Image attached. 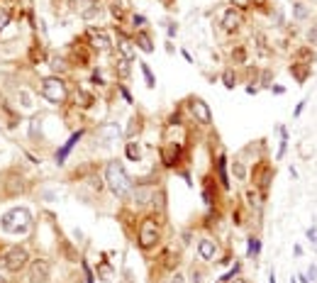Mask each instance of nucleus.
Returning a JSON list of instances; mask_svg holds the SVG:
<instances>
[{"instance_id": "obj_3", "label": "nucleus", "mask_w": 317, "mask_h": 283, "mask_svg": "<svg viewBox=\"0 0 317 283\" xmlns=\"http://www.w3.org/2000/svg\"><path fill=\"white\" fill-rule=\"evenodd\" d=\"M30 222H32V217H30V212L25 210V208H13L10 212H5L3 215V230L5 232H13V234H25L27 230H30Z\"/></svg>"}, {"instance_id": "obj_41", "label": "nucleus", "mask_w": 317, "mask_h": 283, "mask_svg": "<svg viewBox=\"0 0 317 283\" xmlns=\"http://www.w3.org/2000/svg\"><path fill=\"white\" fill-rule=\"evenodd\" d=\"M30 56H32V61H37V59H42L44 54H42V49H37V47H32V54H30Z\"/></svg>"}, {"instance_id": "obj_25", "label": "nucleus", "mask_w": 317, "mask_h": 283, "mask_svg": "<svg viewBox=\"0 0 317 283\" xmlns=\"http://www.w3.org/2000/svg\"><path fill=\"white\" fill-rule=\"evenodd\" d=\"M259 249H261V239H259V237H249V239H247V256H249V259H256V256H259Z\"/></svg>"}, {"instance_id": "obj_17", "label": "nucleus", "mask_w": 317, "mask_h": 283, "mask_svg": "<svg viewBox=\"0 0 317 283\" xmlns=\"http://www.w3.org/2000/svg\"><path fill=\"white\" fill-rule=\"evenodd\" d=\"M315 49L310 47V44H302V47H298L295 52H293V61H300V64H312L315 61Z\"/></svg>"}, {"instance_id": "obj_4", "label": "nucleus", "mask_w": 317, "mask_h": 283, "mask_svg": "<svg viewBox=\"0 0 317 283\" xmlns=\"http://www.w3.org/2000/svg\"><path fill=\"white\" fill-rule=\"evenodd\" d=\"M42 98L49 100L52 105H61L66 100V83L56 76H49L42 81Z\"/></svg>"}, {"instance_id": "obj_6", "label": "nucleus", "mask_w": 317, "mask_h": 283, "mask_svg": "<svg viewBox=\"0 0 317 283\" xmlns=\"http://www.w3.org/2000/svg\"><path fill=\"white\" fill-rule=\"evenodd\" d=\"M88 42H90V49L98 52V54H105V52L112 49V42H110V37H107L105 30H95V27H90V30H88Z\"/></svg>"}, {"instance_id": "obj_13", "label": "nucleus", "mask_w": 317, "mask_h": 283, "mask_svg": "<svg viewBox=\"0 0 317 283\" xmlns=\"http://www.w3.org/2000/svg\"><path fill=\"white\" fill-rule=\"evenodd\" d=\"M134 47H137L139 52H144V54H154V42H151V35H149L146 30H139V32L134 35Z\"/></svg>"}, {"instance_id": "obj_35", "label": "nucleus", "mask_w": 317, "mask_h": 283, "mask_svg": "<svg viewBox=\"0 0 317 283\" xmlns=\"http://www.w3.org/2000/svg\"><path fill=\"white\" fill-rule=\"evenodd\" d=\"M307 42H310V47H317V22L307 27Z\"/></svg>"}, {"instance_id": "obj_5", "label": "nucleus", "mask_w": 317, "mask_h": 283, "mask_svg": "<svg viewBox=\"0 0 317 283\" xmlns=\"http://www.w3.org/2000/svg\"><path fill=\"white\" fill-rule=\"evenodd\" d=\"M27 259H30V254H27V249H25V247H13V249L5 254L3 266H5L10 273H20V271L27 266Z\"/></svg>"}, {"instance_id": "obj_42", "label": "nucleus", "mask_w": 317, "mask_h": 283, "mask_svg": "<svg viewBox=\"0 0 317 283\" xmlns=\"http://www.w3.org/2000/svg\"><path fill=\"white\" fill-rule=\"evenodd\" d=\"M52 66H54V71H64V69H66V64H64L61 59H54V64H52Z\"/></svg>"}, {"instance_id": "obj_50", "label": "nucleus", "mask_w": 317, "mask_h": 283, "mask_svg": "<svg viewBox=\"0 0 317 283\" xmlns=\"http://www.w3.org/2000/svg\"><path fill=\"white\" fill-rule=\"evenodd\" d=\"M229 283H249V281H247V278H242V276H237V278H232Z\"/></svg>"}, {"instance_id": "obj_27", "label": "nucleus", "mask_w": 317, "mask_h": 283, "mask_svg": "<svg viewBox=\"0 0 317 283\" xmlns=\"http://www.w3.org/2000/svg\"><path fill=\"white\" fill-rule=\"evenodd\" d=\"M139 69H141V73H144V81H146V88H156V78H154V73H151V69H149V64H144V61H139Z\"/></svg>"}, {"instance_id": "obj_49", "label": "nucleus", "mask_w": 317, "mask_h": 283, "mask_svg": "<svg viewBox=\"0 0 317 283\" xmlns=\"http://www.w3.org/2000/svg\"><path fill=\"white\" fill-rule=\"evenodd\" d=\"M247 93H249V95H256L259 88H256V86H247Z\"/></svg>"}, {"instance_id": "obj_21", "label": "nucleus", "mask_w": 317, "mask_h": 283, "mask_svg": "<svg viewBox=\"0 0 317 283\" xmlns=\"http://www.w3.org/2000/svg\"><path fill=\"white\" fill-rule=\"evenodd\" d=\"M98 278H100V281H105V283H110V281L115 278V268L110 266V261H105V259H103V261L98 264Z\"/></svg>"}, {"instance_id": "obj_45", "label": "nucleus", "mask_w": 317, "mask_h": 283, "mask_svg": "<svg viewBox=\"0 0 317 283\" xmlns=\"http://www.w3.org/2000/svg\"><path fill=\"white\" fill-rule=\"evenodd\" d=\"M305 103H307V100H300V103H298V107H295V112H293V117H300V112L305 110Z\"/></svg>"}, {"instance_id": "obj_46", "label": "nucleus", "mask_w": 317, "mask_h": 283, "mask_svg": "<svg viewBox=\"0 0 317 283\" xmlns=\"http://www.w3.org/2000/svg\"><path fill=\"white\" fill-rule=\"evenodd\" d=\"M169 283H183V273H174Z\"/></svg>"}, {"instance_id": "obj_38", "label": "nucleus", "mask_w": 317, "mask_h": 283, "mask_svg": "<svg viewBox=\"0 0 317 283\" xmlns=\"http://www.w3.org/2000/svg\"><path fill=\"white\" fill-rule=\"evenodd\" d=\"M8 22H10V13H8V10H3V13H0V32H3V30L8 27Z\"/></svg>"}, {"instance_id": "obj_39", "label": "nucleus", "mask_w": 317, "mask_h": 283, "mask_svg": "<svg viewBox=\"0 0 317 283\" xmlns=\"http://www.w3.org/2000/svg\"><path fill=\"white\" fill-rule=\"evenodd\" d=\"M307 278H310L312 283H317V264H310V268H307Z\"/></svg>"}, {"instance_id": "obj_37", "label": "nucleus", "mask_w": 317, "mask_h": 283, "mask_svg": "<svg viewBox=\"0 0 317 283\" xmlns=\"http://www.w3.org/2000/svg\"><path fill=\"white\" fill-rule=\"evenodd\" d=\"M81 268H83V273H86V283H95V281H93V273H90L88 261H81Z\"/></svg>"}, {"instance_id": "obj_53", "label": "nucleus", "mask_w": 317, "mask_h": 283, "mask_svg": "<svg viewBox=\"0 0 317 283\" xmlns=\"http://www.w3.org/2000/svg\"><path fill=\"white\" fill-rule=\"evenodd\" d=\"M268 283H276V271H271V273H268Z\"/></svg>"}, {"instance_id": "obj_33", "label": "nucleus", "mask_w": 317, "mask_h": 283, "mask_svg": "<svg viewBox=\"0 0 317 283\" xmlns=\"http://www.w3.org/2000/svg\"><path fill=\"white\" fill-rule=\"evenodd\" d=\"M229 3H232V8L239 10V13H244V10L251 8V0H229Z\"/></svg>"}, {"instance_id": "obj_44", "label": "nucleus", "mask_w": 317, "mask_h": 283, "mask_svg": "<svg viewBox=\"0 0 317 283\" xmlns=\"http://www.w3.org/2000/svg\"><path fill=\"white\" fill-rule=\"evenodd\" d=\"M120 93H122V98H124L127 103H134V100H132V95H129V90H127L124 86H120Z\"/></svg>"}, {"instance_id": "obj_9", "label": "nucleus", "mask_w": 317, "mask_h": 283, "mask_svg": "<svg viewBox=\"0 0 317 283\" xmlns=\"http://www.w3.org/2000/svg\"><path fill=\"white\" fill-rule=\"evenodd\" d=\"M220 25H222V30H225V32H237V30L244 25V15H242L239 10L229 8V10H225V15H222Z\"/></svg>"}, {"instance_id": "obj_54", "label": "nucleus", "mask_w": 317, "mask_h": 283, "mask_svg": "<svg viewBox=\"0 0 317 283\" xmlns=\"http://www.w3.org/2000/svg\"><path fill=\"white\" fill-rule=\"evenodd\" d=\"M290 283H298V281H295V276H290Z\"/></svg>"}, {"instance_id": "obj_29", "label": "nucleus", "mask_w": 317, "mask_h": 283, "mask_svg": "<svg viewBox=\"0 0 317 283\" xmlns=\"http://www.w3.org/2000/svg\"><path fill=\"white\" fill-rule=\"evenodd\" d=\"M110 13H112V18L120 22V20H124V5L120 3V0H112L110 3Z\"/></svg>"}, {"instance_id": "obj_18", "label": "nucleus", "mask_w": 317, "mask_h": 283, "mask_svg": "<svg viewBox=\"0 0 317 283\" xmlns=\"http://www.w3.org/2000/svg\"><path fill=\"white\" fill-rule=\"evenodd\" d=\"M124 157L129 161H141V147H139V142L129 139L127 144H124Z\"/></svg>"}, {"instance_id": "obj_2", "label": "nucleus", "mask_w": 317, "mask_h": 283, "mask_svg": "<svg viewBox=\"0 0 317 283\" xmlns=\"http://www.w3.org/2000/svg\"><path fill=\"white\" fill-rule=\"evenodd\" d=\"M158 242H161V227H158V220L154 215L144 217L139 222V232H137V244L141 251H149L154 249Z\"/></svg>"}, {"instance_id": "obj_1", "label": "nucleus", "mask_w": 317, "mask_h": 283, "mask_svg": "<svg viewBox=\"0 0 317 283\" xmlns=\"http://www.w3.org/2000/svg\"><path fill=\"white\" fill-rule=\"evenodd\" d=\"M105 186L117 198H127L132 193V178H129V174L124 171V166L117 159L107 161V166H105Z\"/></svg>"}, {"instance_id": "obj_10", "label": "nucleus", "mask_w": 317, "mask_h": 283, "mask_svg": "<svg viewBox=\"0 0 317 283\" xmlns=\"http://www.w3.org/2000/svg\"><path fill=\"white\" fill-rule=\"evenodd\" d=\"M271 178H273V169H271L268 164H259V166L254 169V186H256L261 193H266Z\"/></svg>"}, {"instance_id": "obj_43", "label": "nucleus", "mask_w": 317, "mask_h": 283, "mask_svg": "<svg viewBox=\"0 0 317 283\" xmlns=\"http://www.w3.org/2000/svg\"><path fill=\"white\" fill-rule=\"evenodd\" d=\"M93 83H95V86H103V73H100V71H93Z\"/></svg>"}, {"instance_id": "obj_51", "label": "nucleus", "mask_w": 317, "mask_h": 283, "mask_svg": "<svg viewBox=\"0 0 317 283\" xmlns=\"http://www.w3.org/2000/svg\"><path fill=\"white\" fill-rule=\"evenodd\" d=\"M307 239H310V242L315 239V227H310V230H307Z\"/></svg>"}, {"instance_id": "obj_32", "label": "nucleus", "mask_w": 317, "mask_h": 283, "mask_svg": "<svg viewBox=\"0 0 317 283\" xmlns=\"http://www.w3.org/2000/svg\"><path fill=\"white\" fill-rule=\"evenodd\" d=\"M232 61H234V64H247V49H244V47L232 49Z\"/></svg>"}, {"instance_id": "obj_20", "label": "nucleus", "mask_w": 317, "mask_h": 283, "mask_svg": "<svg viewBox=\"0 0 317 283\" xmlns=\"http://www.w3.org/2000/svg\"><path fill=\"white\" fill-rule=\"evenodd\" d=\"M129 71H132V66H129V59H124V56H115V73L120 76V78H127L129 76Z\"/></svg>"}, {"instance_id": "obj_11", "label": "nucleus", "mask_w": 317, "mask_h": 283, "mask_svg": "<svg viewBox=\"0 0 317 283\" xmlns=\"http://www.w3.org/2000/svg\"><path fill=\"white\" fill-rule=\"evenodd\" d=\"M181 154H183L181 144H164L161 147V161H164V166H178Z\"/></svg>"}, {"instance_id": "obj_7", "label": "nucleus", "mask_w": 317, "mask_h": 283, "mask_svg": "<svg viewBox=\"0 0 317 283\" xmlns=\"http://www.w3.org/2000/svg\"><path fill=\"white\" fill-rule=\"evenodd\" d=\"M52 273V264L47 259H35L30 264V281L32 283H47Z\"/></svg>"}, {"instance_id": "obj_48", "label": "nucleus", "mask_w": 317, "mask_h": 283, "mask_svg": "<svg viewBox=\"0 0 317 283\" xmlns=\"http://www.w3.org/2000/svg\"><path fill=\"white\" fill-rule=\"evenodd\" d=\"M178 35V27L176 25H169V37H176Z\"/></svg>"}, {"instance_id": "obj_8", "label": "nucleus", "mask_w": 317, "mask_h": 283, "mask_svg": "<svg viewBox=\"0 0 317 283\" xmlns=\"http://www.w3.org/2000/svg\"><path fill=\"white\" fill-rule=\"evenodd\" d=\"M191 112H193L195 122H200V124H210L212 122V110H210V105L203 98H193L191 100Z\"/></svg>"}, {"instance_id": "obj_15", "label": "nucleus", "mask_w": 317, "mask_h": 283, "mask_svg": "<svg viewBox=\"0 0 317 283\" xmlns=\"http://www.w3.org/2000/svg\"><path fill=\"white\" fill-rule=\"evenodd\" d=\"M151 198H154V188H151V186H137V188H132V200H134V205H146Z\"/></svg>"}, {"instance_id": "obj_34", "label": "nucleus", "mask_w": 317, "mask_h": 283, "mask_svg": "<svg viewBox=\"0 0 317 283\" xmlns=\"http://www.w3.org/2000/svg\"><path fill=\"white\" fill-rule=\"evenodd\" d=\"M144 25H146V18H144V15H132V27H134V32L144 30Z\"/></svg>"}, {"instance_id": "obj_12", "label": "nucleus", "mask_w": 317, "mask_h": 283, "mask_svg": "<svg viewBox=\"0 0 317 283\" xmlns=\"http://www.w3.org/2000/svg\"><path fill=\"white\" fill-rule=\"evenodd\" d=\"M198 256L203 261H215V256H217V242L212 237H203L198 242Z\"/></svg>"}, {"instance_id": "obj_16", "label": "nucleus", "mask_w": 317, "mask_h": 283, "mask_svg": "<svg viewBox=\"0 0 317 283\" xmlns=\"http://www.w3.org/2000/svg\"><path fill=\"white\" fill-rule=\"evenodd\" d=\"M81 137H83V129H78V132H73V134L69 137V142H66V144H64V147H61V149L56 152V164H64V161H66L69 152H71V149L76 147V142H78Z\"/></svg>"}, {"instance_id": "obj_36", "label": "nucleus", "mask_w": 317, "mask_h": 283, "mask_svg": "<svg viewBox=\"0 0 317 283\" xmlns=\"http://www.w3.org/2000/svg\"><path fill=\"white\" fill-rule=\"evenodd\" d=\"M129 122H132V124H129V129H127V137H132L134 132H139V129H141V120H139V117H132Z\"/></svg>"}, {"instance_id": "obj_28", "label": "nucleus", "mask_w": 317, "mask_h": 283, "mask_svg": "<svg viewBox=\"0 0 317 283\" xmlns=\"http://www.w3.org/2000/svg\"><path fill=\"white\" fill-rule=\"evenodd\" d=\"M203 198H205L208 205H212L217 200V195H212V178H205V183H203Z\"/></svg>"}, {"instance_id": "obj_26", "label": "nucleus", "mask_w": 317, "mask_h": 283, "mask_svg": "<svg viewBox=\"0 0 317 283\" xmlns=\"http://www.w3.org/2000/svg\"><path fill=\"white\" fill-rule=\"evenodd\" d=\"M95 103V98L90 95V93H86V90H78L76 93V107H90Z\"/></svg>"}, {"instance_id": "obj_31", "label": "nucleus", "mask_w": 317, "mask_h": 283, "mask_svg": "<svg viewBox=\"0 0 317 283\" xmlns=\"http://www.w3.org/2000/svg\"><path fill=\"white\" fill-rule=\"evenodd\" d=\"M285 149H288V129L281 127V149H278L276 159H283V157H285Z\"/></svg>"}, {"instance_id": "obj_52", "label": "nucleus", "mask_w": 317, "mask_h": 283, "mask_svg": "<svg viewBox=\"0 0 317 283\" xmlns=\"http://www.w3.org/2000/svg\"><path fill=\"white\" fill-rule=\"evenodd\" d=\"M298 278H300V283H310V278H307V273H300Z\"/></svg>"}, {"instance_id": "obj_22", "label": "nucleus", "mask_w": 317, "mask_h": 283, "mask_svg": "<svg viewBox=\"0 0 317 283\" xmlns=\"http://www.w3.org/2000/svg\"><path fill=\"white\" fill-rule=\"evenodd\" d=\"M25 191V183H22V178H8L5 181V193H10V195H18V193H22Z\"/></svg>"}, {"instance_id": "obj_14", "label": "nucleus", "mask_w": 317, "mask_h": 283, "mask_svg": "<svg viewBox=\"0 0 317 283\" xmlns=\"http://www.w3.org/2000/svg\"><path fill=\"white\" fill-rule=\"evenodd\" d=\"M288 71H290V76L302 86L307 78H310V64H300V61H293L290 66H288Z\"/></svg>"}, {"instance_id": "obj_47", "label": "nucleus", "mask_w": 317, "mask_h": 283, "mask_svg": "<svg viewBox=\"0 0 317 283\" xmlns=\"http://www.w3.org/2000/svg\"><path fill=\"white\" fill-rule=\"evenodd\" d=\"M251 3H254L256 8H266V5H268V0H251Z\"/></svg>"}, {"instance_id": "obj_24", "label": "nucleus", "mask_w": 317, "mask_h": 283, "mask_svg": "<svg viewBox=\"0 0 317 283\" xmlns=\"http://www.w3.org/2000/svg\"><path fill=\"white\" fill-rule=\"evenodd\" d=\"M307 15H310V8L302 3V0H298V3L293 5V20L302 22V20H307Z\"/></svg>"}, {"instance_id": "obj_40", "label": "nucleus", "mask_w": 317, "mask_h": 283, "mask_svg": "<svg viewBox=\"0 0 317 283\" xmlns=\"http://www.w3.org/2000/svg\"><path fill=\"white\" fill-rule=\"evenodd\" d=\"M256 200H259L256 191H247V203H249V205H256Z\"/></svg>"}, {"instance_id": "obj_30", "label": "nucleus", "mask_w": 317, "mask_h": 283, "mask_svg": "<svg viewBox=\"0 0 317 283\" xmlns=\"http://www.w3.org/2000/svg\"><path fill=\"white\" fill-rule=\"evenodd\" d=\"M232 174L237 181H247V166L242 161H232Z\"/></svg>"}, {"instance_id": "obj_19", "label": "nucleus", "mask_w": 317, "mask_h": 283, "mask_svg": "<svg viewBox=\"0 0 317 283\" xmlns=\"http://www.w3.org/2000/svg\"><path fill=\"white\" fill-rule=\"evenodd\" d=\"M217 178H220V186L229 191L232 183H229V176H227V159H225V157L217 159Z\"/></svg>"}, {"instance_id": "obj_23", "label": "nucleus", "mask_w": 317, "mask_h": 283, "mask_svg": "<svg viewBox=\"0 0 317 283\" xmlns=\"http://www.w3.org/2000/svg\"><path fill=\"white\" fill-rule=\"evenodd\" d=\"M237 81H239V76H237V71H234V69H225V71H222V83H225V88H227V90H234Z\"/></svg>"}]
</instances>
